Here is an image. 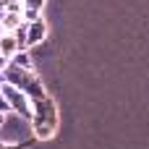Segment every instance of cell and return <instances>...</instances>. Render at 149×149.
Wrapping results in <instances>:
<instances>
[{"label":"cell","mask_w":149,"mask_h":149,"mask_svg":"<svg viewBox=\"0 0 149 149\" xmlns=\"http://www.w3.org/2000/svg\"><path fill=\"white\" fill-rule=\"evenodd\" d=\"M42 37H45V24H42V21L37 18V21H34V24L29 26V42L34 45V42H39Z\"/></svg>","instance_id":"cell-1"},{"label":"cell","mask_w":149,"mask_h":149,"mask_svg":"<svg viewBox=\"0 0 149 149\" xmlns=\"http://www.w3.org/2000/svg\"><path fill=\"white\" fill-rule=\"evenodd\" d=\"M10 50H16V42H13V37H3L0 39V52H10Z\"/></svg>","instance_id":"cell-2"},{"label":"cell","mask_w":149,"mask_h":149,"mask_svg":"<svg viewBox=\"0 0 149 149\" xmlns=\"http://www.w3.org/2000/svg\"><path fill=\"white\" fill-rule=\"evenodd\" d=\"M3 65H5V60H3V58H0V68H3Z\"/></svg>","instance_id":"cell-3"}]
</instances>
